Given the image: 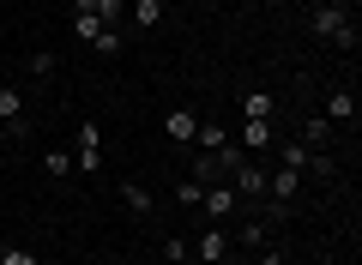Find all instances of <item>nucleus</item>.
Instances as JSON below:
<instances>
[{
    "instance_id": "nucleus-1",
    "label": "nucleus",
    "mask_w": 362,
    "mask_h": 265,
    "mask_svg": "<svg viewBox=\"0 0 362 265\" xmlns=\"http://www.w3.org/2000/svg\"><path fill=\"white\" fill-rule=\"evenodd\" d=\"M199 211H206V223L230 229L235 217H242V211H254V205H242V199H235V187H230V181H211V187L199 193Z\"/></svg>"
},
{
    "instance_id": "nucleus-2",
    "label": "nucleus",
    "mask_w": 362,
    "mask_h": 265,
    "mask_svg": "<svg viewBox=\"0 0 362 265\" xmlns=\"http://www.w3.org/2000/svg\"><path fill=\"white\" fill-rule=\"evenodd\" d=\"M308 30H314V37H326V42H338V49H356V18L338 13V6H314Z\"/></svg>"
},
{
    "instance_id": "nucleus-3",
    "label": "nucleus",
    "mask_w": 362,
    "mask_h": 265,
    "mask_svg": "<svg viewBox=\"0 0 362 265\" xmlns=\"http://www.w3.org/2000/svg\"><path fill=\"white\" fill-rule=\"evenodd\" d=\"M278 163H284V169H296V175H332V157L308 151V145H302V139L278 145Z\"/></svg>"
},
{
    "instance_id": "nucleus-4",
    "label": "nucleus",
    "mask_w": 362,
    "mask_h": 265,
    "mask_svg": "<svg viewBox=\"0 0 362 265\" xmlns=\"http://www.w3.org/2000/svg\"><path fill=\"white\" fill-rule=\"evenodd\" d=\"M73 163H78V175H97V169H103V126H97V121L78 126V151H73Z\"/></svg>"
},
{
    "instance_id": "nucleus-5",
    "label": "nucleus",
    "mask_w": 362,
    "mask_h": 265,
    "mask_svg": "<svg viewBox=\"0 0 362 265\" xmlns=\"http://www.w3.org/2000/svg\"><path fill=\"white\" fill-rule=\"evenodd\" d=\"M230 187H235V199H242V205H259V199H266V163H242L230 175Z\"/></svg>"
},
{
    "instance_id": "nucleus-6",
    "label": "nucleus",
    "mask_w": 362,
    "mask_h": 265,
    "mask_svg": "<svg viewBox=\"0 0 362 265\" xmlns=\"http://www.w3.org/2000/svg\"><path fill=\"white\" fill-rule=\"evenodd\" d=\"M230 253H235V247H230V235H223L218 223H211L206 235L194 241V259H199V265H223V259H230Z\"/></svg>"
},
{
    "instance_id": "nucleus-7",
    "label": "nucleus",
    "mask_w": 362,
    "mask_h": 265,
    "mask_svg": "<svg viewBox=\"0 0 362 265\" xmlns=\"http://www.w3.org/2000/svg\"><path fill=\"white\" fill-rule=\"evenodd\" d=\"M235 145H242V151H272V145H278V126L272 121H242V133H235Z\"/></svg>"
},
{
    "instance_id": "nucleus-8",
    "label": "nucleus",
    "mask_w": 362,
    "mask_h": 265,
    "mask_svg": "<svg viewBox=\"0 0 362 265\" xmlns=\"http://www.w3.org/2000/svg\"><path fill=\"white\" fill-rule=\"evenodd\" d=\"M0 121L13 126V139L25 133V90L18 85H0Z\"/></svg>"
},
{
    "instance_id": "nucleus-9",
    "label": "nucleus",
    "mask_w": 362,
    "mask_h": 265,
    "mask_svg": "<svg viewBox=\"0 0 362 265\" xmlns=\"http://www.w3.org/2000/svg\"><path fill=\"white\" fill-rule=\"evenodd\" d=\"M163 133H169L175 145H194V133H199V114H194V109H169V114H163Z\"/></svg>"
},
{
    "instance_id": "nucleus-10",
    "label": "nucleus",
    "mask_w": 362,
    "mask_h": 265,
    "mask_svg": "<svg viewBox=\"0 0 362 265\" xmlns=\"http://www.w3.org/2000/svg\"><path fill=\"white\" fill-rule=\"evenodd\" d=\"M242 121H278V97H272V90H247L242 97Z\"/></svg>"
},
{
    "instance_id": "nucleus-11",
    "label": "nucleus",
    "mask_w": 362,
    "mask_h": 265,
    "mask_svg": "<svg viewBox=\"0 0 362 265\" xmlns=\"http://www.w3.org/2000/svg\"><path fill=\"white\" fill-rule=\"evenodd\" d=\"M326 121H356V90H332V97H326Z\"/></svg>"
},
{
    "instance_id": "nucleus-12",
    "label": "nucleus",
    "mask_w": 362,
    "mask_h": 265,
    "mask_svg": "<svg viewBox=\"0 0 362 265\" xmlns=\"http://www.w3.org/2000/svg\"><path fill=\"white\" fill-rule=\"evenodd\" d=\"M121 205H127L133 217H145V211H151V193H145L139 181H121Z\"/></svg>"
},
{
    "instance_id": "nucleus-13",
    "label": "nucleus",
    "mask_w": 362,
    "mask_h": 265,
    "mask_svg": "<svg viewBox=\"0 0 362 265\" xmlns=\"http://www.w3.org/2000/svg\"><path fill=\"white\" fill-rule=\"evenodd\" d=\"M133 25H139V30L163 25V0H133Z\"/></svg>"
},
{
    "instance_id": "nucleus-14",
    "label": "nucleus",
    "mask_w": 362,
    "mask_h": 265,
    "mask_svg": "<svg viewBox=\"0 0 362 265\" xmlns=\"http://www.w3.org/2000/svg\"><path fill=\"white\" fill-rule=\"evenodd\" d=\"M103 30H109L103 18H90V13H73V37H78V42H97Z\"/></svg>"
},
{
    "instance_id": "nucleus-15",
    "label": "nucleus",
    "mask_w": 362,
    "mask_h": 265,
    "mask_svg": "<svg viewBox=\"0 0 362 265\" xmlns=\"http://www.w3.org/2000/svg\"><path fill=\"white\" fill-rule=\"evenodd\" d=\"M42 169H49L54 181H66V175H78V163H73V151H49V157H42Z\"/></svg>"
},
{
    "instance_id": "nucleus-16",
    "label": "nucleus",
    "mask_w": 362,
    "mask_h": 265,
    "mask_svg": "<svg viewBox=\"0 0 362 265\" xmlns=\"http://www.w3.org/2000/svg\"><path fill=\"white\" fill-rule=\"evenodd\" d=\"M320 139H332V121L326 114H308L302 121V145H320Z\"/></svg>"
},
{
    "instance_id": "nucleus-17",
    "label": "nucleus",
    "mask_w": 362,
    "mask_h": 265,
    "mask_svg": "<svg viewBox=\"0 0 362 265\" xmlns=\"http://www.w3.org/2000/svg\"><path fill=\"white\" fill-rule=\"evenodd\" d=\"M163 253H169V265H187V259H194V241L169 235V241H163Z\"/></svg>"
},
{
    "instance_id": "nucleus-18",
    "label": "nucleus",
    "mask_w": 362,
    "mask_h": 265,
    "mask_svg": "<svg viewBox=\"0 0 362 265\" xmlns=\"http://www.w3.org/2000/svg\"><path fill=\"white\" fill-rule=\"evenodd\" d=\"M194 139H199V151H218V145H230V133H223V126H199Z\"/></svg>"
},
{
    "instance_id": "nucleus-19",
    "label": "nucleus",
    "mask_w": 362,
    "mask_h": 265,
    "mask_svg": "<svg viewBox=\"0 0 362 265\" xmlns=\"http://www.w3.org/2000/svg\"><path fill=\"white\" fill-rule=\"evenodd\" d=\"M199 193H206V187H199L194 175H187V181H175V199H181V205H194V211H199Z\"/></svg>"
},
{
    "instance_id": "nucleus-20",
    "label": "nucleus",
    "mask_w": 362,
    "mask_h": 265,
    "mask_svg": "<svg viewBox=\"0 0 362 265\" xmlns=\"http://www.w3.org/2000/svg\"><path fill=\"white\" fill-rule=\"evenodd\" d=\"M30 73L49 78V73H54V54H49V49H37V54H30Z\"/></svg>"
},
{
    "instance_id": "nucleus-21",
    "label": "nucleus",
    "mask_w": 362,
    "mask_h": 265,
    "mask_svg": "<svg viewBox=\"0 0 362 265\" xmlns=\"http://www.w3.org/2000/svg\"><path fill=\"white\" fill-rule=\"evenodd\" d=\"M0 265H37V253H30V247H6V253H0Z\"/></svg>"
},
{
    "instance_id": "nucleus-22",
    "label": "nucleus",
    "mask_w": 362,
    "mask_h": 265,
    "mask_svg": "<svg viewBox=\"0 0 362 265\" xmlns=\"http://www.w3.org/2000/svg\"><path fill=\"white\" fill-rule=\"evenodd\" d=\"M259 265H284V253H278V247L266 241V247H259Z\"/></svg>"
},
{
    "instance_id": "nucleus-23",
    "label": "nucleus",
    "mask_w": 362,
    "mask_h": 265,
    "mask_svg": "<svg viewBox=\"0 0 362 265\" xmlns=\"http://www.w3.org/2000/svg\"><path fill=\"white\" fill-rule=\"evenodd\" d=\"M97 6H103V0H73V13H90V18H97Z\"/></svg>"
},
{
    "instance_id": "nucleus-24",
    "label": "nucleus",
    "mask_w": 362,
    "mask_h": 265,
    "mask_svg": "<svg viewBox=\"0 0 362 265\" xmlns=\"http://www.w3.org/2000/svg\"><path fill=\"white\" fill-rule=\"evenodd\" d=\"M223 265H254V253H230V259H223Z\"/></svg>"
},
{
    "instance_id": "nucleus-25",
    "label": "nucleus",
    "mask_w": 362,
    "mask_h": 265,
    "mask_svg": "<svg viewBox=\"0 0 362 265\" xmlns=\"http://www.w3.org/2000/svg\"><path fill=\"white\" fill-rule=\"evenodd\" d=\"M6 145H13V126H6V121H0V151H6Z\"/></svg>"
},
{
    "instance_id": "nucleus-26",
    "label": "nucleus",
    "mask_w": 362,
    "mask_h": 265,
    "mask_svg": "<svg viewBox=\"0 0 362 265\" xmlns=\"http://www.w3.org/2000/svg\"><path fill=\"white\" fill-rule=\"evenodd\" d=\"M320 6H338V13H350V6H356V0H320Z\"/></svg>"
},
{
    "instance_id": "nucleus-27",
    "label": "nucleus",
    "mask_w": 362,
    "mask_h": 265,
    "mask_svg": "<svg viewBox=\"0 0 362 265\" xmlns=\"http://www.w3.org/2000/svg\"><path fill=\"white\" fill-rule=\"evenodd\" d=\"M272 6H290V0H272Z\"/></svg>"
}]
</instances>
